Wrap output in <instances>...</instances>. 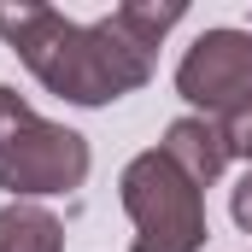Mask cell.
<instances>
[{
	"label": "cell",
	"mask_w": 252,
	"mask_h": 252,
	"mask_svg": "<svg viewBox=\"0 0 252 252\" xmlns=\"http://www.w3.org/2000/svg\"><path fill=\"white\" fill-rule=\"evenodd\" d=\"M88 176V141L64 124H47L18 88L0 82V188L12 199L70 193Z\"/></svg>",
	"instance_id": "cell-2"
},
{
	"label": "cell",
	"mask_w": 252,
	"mask_h": 252,
	"mask_svg": "<svg viewBox=\"0 0 252 252\" xmlns=\"http://www.w3.org/2000/svg\"><path fill=\"white\" fill-rule=\"evenodd\" d=\"M0 252H64V223L35 199H12L0 205Z\"/></svg>",
	"instance_id": "cell-6"
},
{
	"label": "cell",
	"mask_w": 252,
	"mask_h": 252,
	"mask_svg": "<svg viewBox=\"0 0 252 252\" xmlns=\"http://www.w3.org/2000/svg\"><path fill=\"white\" fill-rule=\"evenodd\" d=\"M182 12H188L182 0H164V6H158V0H129V6L112 12V18H118V30H124L129 41H141V47L153 53V47L164 41V30H176V24H182Z\"/></svg>",
	"instance_id": "cell-7"
},
{
	"label": "cell",
	"mask_w": 252,
	"mask_h": 252,
	"mask_svg": "<svg viewBox=\"0 0 252 252\" xmlns=\"http://www.w3.org/2000/svg\"><path fill=\"white\" fill-rule=\"evenodd\" d=\"M158 153H164L199 193L229 170V141H223V124H217V118H176V124L164 129Z\"/></svg>",
	"instance_id": "cell-5"
},
{
	"label": "cell",
	"mask_w": 252,
	"mask_h": 252,
	"mask_svg": "<svg viewBox=\"0 0 252 252\" xmlns=\"http://www.w3.org/2000/svg\"><path fill=\"white\" fill-rule=\"evenodd\" d=\"M223 124V141H229V158H247L252 164V94L229 112V118H217Z\"/></svg>",
	"instance_id": "cell-8"
},
{
	"label": "cell",
	"mask_w": 252,
	"mask_h": 252,
	"mask_svg": "<svg viewBox=\"0 0 252 252\" xmlns=\"http://www.w3.org/2000/svg\"><path fill=\"white\" fill-rule=\"evenodd\" d=\"M229 211H235V223L252 235V164H247V176L235 182V193H229Z\"/></svg>",
	"instance_id": "cell-9"
},
{
	"label": "cell",
	"mask_w": 252,
	"mask_h": 252,
	"mask_svg": "<svg viewBox=\"0 0 252 252\" xmlns=\"http://www.w3.org/2000/svg\"><path fill=\"white\" fill-rule=\"evenodd\" d=\"M176 94L199 106V118H229L252 94V35L247 30H205L176 64Z\"/></svg>",
	"instance_id": "cell-4"
},
{
	"label": "cell",
	"mask_w": 252,
	"mask_h": 252,
	"mask_svg": "<svg viewBox=\"0 0 252 252\" xmlns=\"http://www.w3.org/2000/svg\"><path fill=\"white\" fill-rule=\"evenodd\" d=\"M124 211L135 223L129 252H199L205 247V193L153 147L124 164Z\"/></svg>",
	"instance_id": "cell-3"
},
{
	"label": "cell",
	"mask_w": 252,
	"mask_h": 252,
	"mask_svg": "<svg viewBox=\"0 0 252 252\" xmlns=\"http://www.w3.org/2000/svg\"><path fill=\"white\" fill-rule=\"evenodd\" d=\"M0 35L35 70V82L70 106L124 100L153 76V53L141 41H129L118 30V18L70 24L53 6H0Z\"/></svg>",
	"instance_id": "cell-1"
}]
</instances>
